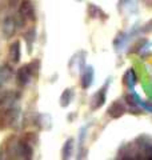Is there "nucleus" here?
<instances>
[{
  "label": "nucleus",
  "mask_w": 152,
  "mask_h": 160,
  "mask_svg": "<svg viewBox=\"0 0 152 160\" xmlns=\"http://www.w3.org/2000/svg\"><path fill=\"white\" fill-rule=\"evenodd\" d=\"M20 13H22L24 18H28V16H31V15L33 13V8H32L31 3H29L28 0H24V2L22 3V7H20Z\"/></svg>",
  "instance_id": "f257e3e1"
},
{
  "label": "nucleus",
  "mask_w": 152,
  "mask_h": 160,
  "mask_svg": "<svg viewBox=\"0 0 152 160\" xmlns=\"http://www.w3.org/2000/svg\"><path fill=\"white\" fill-rule=\"evenodd\" d=\"M20 56V49H19V43H13L11 46V49H9V58H11L12 62H18Z\"/></svg>",
  "instance_id": "f03ea898"
},
{
  "label": "nucleus",
  "mask_w": 152,
  "mask_h": 160,
  "mask_svg": "<svg viewBox=\"0 0 152 160\" xmlns=\"http://www.w3.org/2000/svg\"><path fill=\"white\" fill-rule=\"evenodd\" d=\"M3 32L6 36H11V35L13 33V24H12V20H7L6 23H4L3 26Z\"/></svg>",
  "instance_id": "7ed1b4c3"
}]
</instances>
